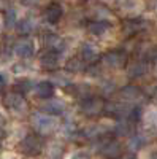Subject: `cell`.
<instances>
[{
	"label": "cell",
	"mask_w": 157,
	"mask_h": 159,
	"mask_svg": "<svg viewBox=\"0 0 157 159\" xmlns=\"http://www.w3.org/2000/svg\"><path fill=\"white\" fill-rule=\"evenodd\" d=\"M32 124L38 134H49L57 127V119L48 113H37L32 116Z\"/></svg>",
	"instance_id": "6da1fadb"
},
{
	"label": "cell",
	"mask_w": 157,
	"mask_h": 159,
	"mask_svg": "<svg viewBox=\"0 0 157 159\" xmlns=\"http://www.w3.org/2000/svg\"><path fill=\"white\" fill-rule=\"evenodd\" d=\"M3 105L13 113H18L22 115L25 110H27V103H25L24 97L21 92H8V94L3 97Z\"/></svg>",
	"instance_id": "7a4b0ae2"
},
{
	"label": "cell",
	"mask_w": 157,
	"mask_h": 159,
	"mask_svg": "<svg viewBox=\"0 0 157 159\" xmlns=\"http://www.w3.org/2000/svg\"><path fill=\"white\" fill-rule=\"evenodd\" d=\"M13 51H15V54L19 56V57H32L33 52H35V45L30 38H22L19 40V42L15 43V48H13Z\"/></svg>",
	"instance_id": "3957f363"
},
{
	"label": "cell",
	"mask_w": 157,
	"mask_h": 159,
	"mask_svg": "<svg viewBox=\"0 0 157 159\" xmlns=\"http://www.w3.org/2000/svg\"><path fill=\"white\" fill-rule=\"evenodd\" d=\"M103 102L100 99H95V97H86V100L83 102L81 105V110L84 115L87 116H97L103 111Z\"/></svg>",
	"instance_id": "277c9868"
},
{
	"label": "cell",
	"mask_w": 157,
	"mask_h": 159,
	"mask_svg": "<svg viewBox=\"0 0 157 159\" xmlns=\"http://www.w3.org/2000/svg\"><path fill=\"white\" fill-rule=\"evenodd\" d=\"M102 61H103L105 65H108V67H111V69H119L125 64L127 59H125V54H122V52L111 51V52H107V54L102 57Z\"/></svg>",
	"instance_id": "5b68a950"
},
{
	"label": "cell",
	"mask_w": 157,
	"mask_h": 159,
	"mask_svg": "<svg viewBox=\"0 0 157 159\" xmlns=\"http://www.w3.org/2000/svg\"><path fill=\"white\" fill-rule=\"evenodd\" d=\"M40 65H41V69L45 70H56L59 67V54L56 51H48L45 52V54L40 57Z\"/></svg>",
	"instance_id": "8992f818"
},
{
	"label": "cell",
	"mask_w": 157,
	"mask_h": 159,
	"mask_svg": "<svg viewBox=\"0 0 157 159\" xmlns=\"http://www.w3.org/2000/svg\"><path fill=\"white\" fill-rule=\"evenodd\" d=\"M98 57V49L92 43H83L81 46V59L84 62H94Z\"/></svg>",
	"instance_id": "52a82bcc"
},
{
	"label": "cell",
	"mask_w": 157,
	"mask_h": 159,
	"mask_svg": "<svg viewBox=\"0 0 157 159\" xmlns=\"http://www.w3.org/2000/svg\"><path fill=\"white\" fill-rule=\"evenodd\" d=\"M62 15H63V11H62V8H60V5H57V3H51L46 10H45V19L48 21V22H57L60 18H62Z\"/></svg>",
	"instance_id": "ba28073f"
},
{
	"label": "cell",
	"mask_w": 157,
	"mask_h": 159,
	"mask_svg": "<svg viewBox=\"0 0 157 159\" xmlns=\"http://www.w3.org/2000/svg\"><path fill=\"white\" fill-rule=\"evenodd\" d=\"M54 94V86L48 81H41L35 86V96L40 99H49Z\"/></svg>",
	"instance_id": "9c48e42d"
},
{
	"label": "cell",
	"mask_w": 157,
	"mask_h": 159,
	"mask_svg": "<svg viewBox=\"0 0 157 159\" xmlns=\"http://www.w3.org/2000/svg\"><path fill=\"white\" fill-rule=\"evenodd\" d=\"M145 73H148V64L145 61H137L129 67V75L132 78H140Z\"/></svg>",
	"instance_id": "30bf717a"
},
{
	"label": "cell",
	"mask_w": 157,
	"mask_h": 159,
	"mask_svg": "<svg viewBox=\"0 0 157 159\" xmlns=\"http://www.w3.org/2000/svg\"><path fill=\"white\" fill-rule=\"evenodd\" d=\"M84 61L81 57H72L68 59V62L65 64V70L68 73H81L84 70Z\"/></svg>",
	"instance_id": "8fae6325"
},
{
	"label": "cell",
	"mask_w": 157,
	"mask_h": 159,
	"mask_svg": "<svg viewBox=\"0 0 157 159\" xmlns=\"http://www.w3.org/2000/svg\"><path fill=\"white\" fill-rule=\"evenodd\" d=\"M87 30H89V34H92L95 37H100L108 30V24L105 21H94V22H90L87 25Z\"/></svg>",
	"instance_id": "7c38bea8"
},
{
	"label": "cell",
	"mask_w": 157,
	"mask_h": 159,
	"mask_svg": "<svg viewBox=\"0 0 157 159\" xmlns=\"http://www.w3.org/2000/svg\"><path fill=\"white\" fill-rule=\"evenodd\" d=\"M121 96L125 100H137L141 97V91L137 86H125L121 89Z\"/></svg>",
	"instance_id": "4fadbf2b"
},
{
	"label": "cell",
	"mask_w": 157,
	"mask_h": 159,
	"mask_svg": "<svg viewBox=\"0 0 157 159\" xmlns=\"http://www.w3.org/2000/svg\"><path fill=\"white\" fill-rule=\"evenodd\" d=\"M48 102L43 105V108L46 110V111H49V113H62L63 110H65V107H63V103L60 102V100H56V99H52V97H49V99H46Z\"/></svg>",
	"instance_id": "5bb4252c"
},
{
	"label": "cell",
	"mask_w": 157,
	"mask_h": 159,
	"mask_svg": "<svg viewBox=\"0 0 157 159\" xmlns=\"http://www.w3.org/2000/svg\"><path fill=\"white\" fill-rule=\"evenodd\" d=\"M103 154H105V156H110V157L119 156V154H121V143H117V142H114V140L108 142V143L103 147Z\"/></svg>",
	"instance_id": "9a60e30c"
},
{
	"label": "cell",
	"mask_w": 157,
	"mask_h": 159,
	"mask_svg": "<svg viewBox=\"0 0 157 159\" xmlns=\"http://www.w3.org/2000/svg\"><path fill=\"white\" fill-rule=\"evenodd\" d=\"M119 7L125 11H135V10H140L143 3H141V0H121Z\"/></svg>",
	"instance_id": "2e32d148"
},
{
	"label": "cell",
	"mask_w": 157,
	"mask_h": 159,
	"mask_svg": "<svg viewBox=\"0 0 157 159\" xmlns=\"http://www.w3.org/2000/svg\"><path fill=\"white\" fill-rule=\"evenodd\" d=\"M15 89H16V92H21V94H25V92H29V91L32 89L30 80H27V78L18 80V81L15 83Z\"/></svg>",
	"instance_id": "e0dca14e"
},
{
	"label": "cell",
	"mask_w": 157,
	"mask_h": 159,
	"mask_svg": "<svg viewBox=\"0 0 157 159\" xmlns=\"http://www.w3.org/2000/svg\"><path fill=\"white\" fill-rule=\"evenodd\" d=\"M116 134L117 135H130V132H132V124L129 121H119L114 127Z\"/></svg>",
	"instance_id": "ac0fdd59"
},
{
	"label": "cell",
	"mask_w": 157,
	"mask_h": 159,
	"mask_svg": "<svg viewBox=\"0 0 157 159\" xmlns=\"http://www.w3.org/2000/svg\"><path fill=\"white\" fill-rule=\"evenodd\" d=\"M24 145H25V150H40V140L35 135H27L24 139Z\"/></svg>",
	"instance_id": "d6986e66"
},
{
	"label": "cell",
	"mask_w": 157,
	"mask_h": 159,
	"mask_svg": "<svg viewBox=\"0 0 157 159\" xmlns=\"http://www.w3.org/2000/svg\"><path fill=\"white\" fill-rule=\"evenodd\" d=\"M145 139L143 137H140V135H133V137H130V140H129V148L130 150H140L143 145H145Z\"/></svg>",
	"instance_id": "ffe728a7"
},
{
	"label": "cell",
	"mask_w": 157,
	"mask_h": 159,
	"mask_svg": "<svg viewBox=\"0 0 157 159\" xmlns=\"http://www.w3.org/2000/svg\"><path fill=\"white\" fill-rule=\"evenodd\" d=\"M145 121L148 126L157 127V110H149L145 113Z\"/></svg>",
	"instance_id": "44dd1931"
},
{
	"label": "cell",
	"mask_w": 157,
	"mask_h": 159,
	"mask_svg": "<svg viewBox=\"0 0 157 159\" xmlns=\"http://www.w3.org/2000/svg\"><path fill=\"white\" fill-rule=\"evenodd\" d=\"M33 27H35V22H33L32 19H24V21H21V24H19V29H21L24 34L33 30Z\"/></svg>",
	"instance_id": "7402d4cb"
},
{
	"label": "cell",
	"mask_w": 157,
	"mask_h": 159,
	"mask_svg": "<svg viewBox=\"0 0 157 159\" xmlns=\"http://www.w3.org/2000/svg\"><path fill=\"white\" fill-rule=\"evenodd\" d=\"M2 84H3V76L0 75V86H2Z\"/></svg>",
	"instance_id": "603a6c76"
},
{
	"label": "cell",
	"mask_w": 157,
	"mask_h": 159,
	"mask_svg": "<svg viewBox=\"0 0 157 159\" xmlns=\"http://www.w3.org/2000/svg\"><path fill=\"white\" fill-rule=\"evenodd\" d=\"M0 30H2V19H0Z\"/></svg>",
	"instance_id": "cb8c5ba5"
}]
</instances>
